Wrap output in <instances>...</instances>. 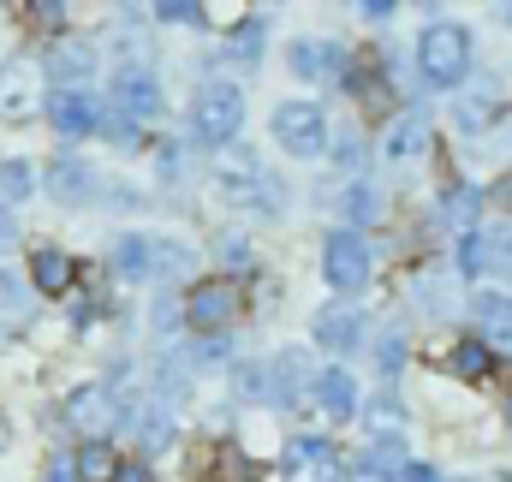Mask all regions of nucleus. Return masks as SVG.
<instances>
[{
	"instance_id": "obj_1",
	"label": "nucleus",
	"mask_w": 512,
	"mask_h": 482,
	"mask_svg": "<svg viewBox=\"0 0 512 482\" xmlns=\"http://www.w3.org/2000/svg\"><path fill=\"white\" fill-rule=\"evenodd\" d=\"M417 78L429 90H465L471 84V30L453 24V18L423 24V36H417Z\"/></svg>"
},
{
	"instance_id": "obj_2",
	"label": "nucleus",
	"mask_w": 512,
	"mask_h": 482,
	"mask_svg": "<svg viewBox=\"0 0 512 482\" xmlns=\"http://www.w3.org/2000/svg\"><path fill=\"white\" fill-rule=\"evenodd\" d=\"M239 131H245V90H239L233 78H209V84H197V102H191V143H203V149H227Z\"/></svg>"
},
{
	"instance_id": "obj_3",
	"label": "nucleus",
	"mask_w": 512,
	"mask_h": 482,
	"mask_svg": "<svg viewBox=\"0 0 512 482\" xmlns=\"http://www.w3.org/2000/svg\"><path fill=\"white\" fill-rule=\"evenodd\" d=\"M268 131H274V143H280L292 161H322V155L334 149V125H328V114H322V102H304V96L274 102Z\"/></svg>"
},
{
	"instance_id": "obj_4",
	"label": "nucleus",
	"mask_w": 512,
	"mask_h": 482,
	"mask_svg": "<svg viewBox=\"0 0 512 482\" xmlns=\"http://www.w3.org/2000/svg\"><path fill=\"white\" fill-rule=\"evenodd\" d=\"M215 191L233 203V209H262V215H280L286 209V185L274 173H262L256 155H233L215 167Z\"/></svg>"
},
{
	"instance_id": "obj_5",
	"label": "nucleus",
	"mask_w": 512,
	"mask_h": 482,
	"mask_svg": "<svg viewBox=\"0 0 512 482\" xmlns=\"http://www.w3.org/2000/svg\"><path fill=\"white\" fill-rule=\"evenodd\" d=\"M370 274H376V250H370V239H364V233L334 227V233L322 239V280H328L340 298L364 292V286H370Z\"/></svg>"
},
{
	"instance_id": "obj_6",
	"label": "nucleus",
	"mask_w": 512,
	"mask_h": 482,
	"mask_svg": "<svg viewBox=\"0 0 512 482\" xmlns=\"http://www.w3.org/2000/svg\"><path fill=\"white\" fill-rule=\"evenodd\" d=\"M233 316H239V286H233L227 274L191 280V292H185V322H191L203 340L227 334V328H233Z\"/></svg>"
},
{
	"instance_id": "obj_7",
	"label": "nucleus",
	"mask_w": 512,
	"mask_h": 482,
	"mask_svg": "<svg viewBox=\"0 0 512 482\" xmlns=\"http://www.w3.org/2000/svg\"><path fill=\"white\" fill-rule=\"evenodd\" d=\"M316 375L322 369H310V352L304 346H286L280 358H268V405H280V411H310V399H316Z\"/></svg>"
},
{
	"instance_id": "obj_8",
	"label": "nucleus",
	"mask_w": 512,
	"mask_h": 482,
	"mask_svg": "<svg viewBox=\"0 0 512 482\" xmlns=\"http://www.w3.org/2000/svg\"><path fill=\"white\" fill-rule=\"evenodd\" d=\"M108 102H114V114L131 125H149V120H161V84H155V72L149 66H120L114 78H108Z\"/></svg>"
},
{
	"instance_id": "obj_9",
	"label": "nucleus",
	"mask_w": 512,
	"mask_h": 482,
	"mask_svg": "<svg viewBox=\"0 0 512 482\" xmlns=\"http://www.w3.org/2000/svg\"><path fill=\"white\" fill-rule=\"evenodd\" d=\"M280 477L286 482H340V447L328 435H292L280 453Z\"/></svg>"
},
{
	"instance_id": "obj_10",
	"label": "nucleus",
	"mask_w": 512,
	"mask_h": 482,
	"mask_svg": "<svg viewBox=\"0 0 512 482\" xmlns=\"http://www.w3.org/2000/svg\"><path fill=\"white\" fill-rule=\"evenodd\" d=\"M42 114H48V125H54L60 137H102V125H108L96 90H48Z\"/></svg>"
},
{
	"instance_id": "obj_11",
	"label": "nucleus",
	"mask_w": 512,
	"mask_h": 482,
	"mask_svg": "<svg viewBox=\"0 0 512 482\" xmlns=\"http://www.w3.org/2000/svg\"><path fill=\"white\" fill-rule=\"evenodd\" d=\"M42 78H54V90H90V78H96V42L54 36L48 54H42Z\"/></svg>"
},
{
	"instance_id": "obj_12",
	"label": "nucleus",
	"mask_w": 512,
	"mask_h": 482,
	"mask_svg": "<svg viewBox=\"0 0 512 482\" xmlns=\"http://www.w3.org/2000/svg\"><path fill=\"white\" fill-rule=\"evenodd\" d=\"M286 72H292L298 84L346 78V48H340V42H316V36H298V42H286Z\"/></svg>"
},
{
	"instance_id": "obj_13",
	"label": "nucleus",
	"mask_w": 512,
	"mask_h": 482,
	"mask_svg": "<svg viewBox=\"0 0 512 482\" xmlns=\"http://www.w3.org/2000/svg\"><path fill=\"white\" fill-rule=\"evenodd\" d=\"M501 84L495 78H471L465 90H459V102H453V125H459V137H483L489 125L501 120Z\"/></svg>"
},
{
	"instance_id": "obj_14",
	"label": "nucleus",
	"mask_w": 512,
	"mask_h": 482,
	"mask_svg": "<svg viewBox=\"0 0 512 482\" xmlns=\"http://www.w3.org/2000/svg\"><path fill=\"white\" fill-rule=\"evenodd\" d=\"M36 102H48L36 66H30V60H6V66H0V120H12V125L36 120Z\"/></svg>"
},
{
	"instance_id": "obj_15",
	"label": "nucleus",
	"mask_w": 512,
	"mask_h": 482,
	"mask_svg": "<svg viewBox=\"0 0 512 482\" xmlns=\"http://www.w3.org/2000/svg\"><path fill=\"white\" fill-rule=\"evenodd\" d=\"M310 340H316L322 352H334V358H352V352L364 346V316H358L352 304H328V310H316Z\"/></svg>"
},
{
	"instance_id": "obj_16",
	"label": "nucleus",
	"mask_w": 512,
	"mask_h": 482,
	"mask_svg": "<svg viewBox=\"0 0 512 482\" xmlns=\"http://www.w3.org/2000/svg\"><path fill=\"white\" fill-rule=\"evenodd\" d=\"M310 405H316L328 423H352V417L364 411V387H358V375H352V369H340V363H334V369H322V375H316V399H310Z\"/></svg>"
},
{
	"instance_id": "obj_17",
	"label": "nucleus",
	"mask_w": 512,
	"mask_h": 482,
	"mask_svg": "<svg viewBox=\"0 0 512 482\" xmlns=\"http://www.w3.org/2000/svg\"><path fill=\"white\" fill-rule=\"evenodd\" d=\"M42 185H48V197H54V203L78 209V203H90V197H96V185H102V179H96V167H90L84 155H60V161L42 173Z\"/></svg>"
},
{
	"instance_id": "obj_18",
	"label": "nucleus",
	"mask_w": 512,
	"mask_h": 482,
	"mask_svg": "<svg viewBox=\"0 0 512 482\" xmlns=\"http://www.w3.org/2000/svg\"><path fill=\"white\" fill-rule=\"evenodd\" d=\"M382 155L393 167L423 161V155H429V114H423V108H405V114L382 131Z\"/></svg>"
},
{
	"instance_id": "obj_19",
	"label": "nucleus",
	"mask_w": 512,
	"mask_h": 482,
	"mask_svg": "<svg viewBox=\"0 0 512 482\" xmlns=\"http://www.w3.org/2000/svg\"><path fill=\"white\" fill-rule=\"evenodd\" d=\"M108 268H114V280H126V286L155 280V233H120V239L108 244Z\"/></svg>"
},
{
	"instance_id": "obj_20",
	"label": "nucleus",
	"mask_w": 512,
	"mask_h": 482,
	"mask_svg": "<svg viewBox=\"0 0 512 482\" xmlns=\"http://www.w3.org/2000/svg\"><path fill=\"white\" fill-rule=\"evenodd\" d=\"M483 203H489V191L483 185H471V179H453L447 191H441V221L465 239V233H483Z\"/></svg>"
},
{
	"instance_id": "obj_21",
	"label": "nucleus",
	"mask_w": 512,
	"mask_h": 482,
	"mask_svg": "<svg viewBox=\"0 0 512 482\" xmlns=\"http://www.w3.org/2000/svg\"><path fill=\"white\" fill-rule=\"evenodd\" d=\"M108 411H120V405H114V381H84V387L66 399V423L84 429V435H102V429H108Z\"/></svg>"
},
{
	"instance_id": "obj_22",
	"label": "nucleus",
	"mask_w": 512,
	"mask_h": 482,
	"mask_svg": "<svg viewBox=\"0 0 512 482\" xmlns=\"http://www.w3.org/2000/svg\"><path fill=\"white\" fill-rule=\"evenodd\" d=\"M471 322H477V340L512 352V292H477L471 298Z\"/></svg>"
},
{
	"instance_id": "obj_23",
	"label": "nucleus",
	"mask_w": 512,
	"mask_h": 482,
	"mask_svg": "<svg viewBox=\"0 0 512 482\" xmlns=\"http://www.w3.org/2000/svg\"><path fill=\"white\" fill-rule=\"evenodd\" d=\"M72 280H78V262H72L66 250L42 244V250L30 256V286H36L42 298H66V292H72Z\"/></svg>"
},
{
	"instance_id": "obj_24",
	"label": "nucleus",
	"mask_w": 512,
	"mask_h": 482,
	"mask_svg": "<svg viewBox=\"0 0 512 482\" xmlns=\"http://www.w3.org/2000/svg\"><path fill=\"white\" fill-rule=\"evenodd\" d=\"M126 423L137 429V459H155V453L173 441V411L155 405V399H149L143 411H126Z\"/></svg>"
},
{
	"instance_id": "obj_25",
	"label": "nucleus",
	"mask_w": 512,
	"mask_h": 482,
	"mask_svg": "<svg viewBox=\"0 0 512 482\" xmlns=\"http://www.w3.org/2000/svg\"><path fill=\"white\" fill-rule=\"evenodd\" d=\"M447 369H453V375H465V381H489V375H495V346H489V340H477V334H465V340L447 352Z\"/></svg>"
},
{
	"instance_id": "obj_26",
	"label": "nucleus",
	"mask_w": 512,
	"mask_h": 482,
	"mask_svg": "<svg viewBox=\"0 0 512 482\" xmlns=\"http://www.w3.org/2000/svg\"><path fill=\"white\" fill-rule=\"evenodd\" d=\"M262 42H268V18H262V12H251V18H239V24L227 30V60L256 66V60H262Z\"/></svg>"
},
{
	"instance_id": "obj_27",
	"label": "nucleus",
	"mask_w": 512,
	"mask_h": 482,
	"mask_svg": "<svg viewBox=\"0 0 512 482\" xmlns=\"http://www.w3.org/2000/svg\"><path fill=\"white\" fill-rule=\"evenodd\" d=\"M495 262H489V233H465L459 239V250H453V274L459 280H483Z\"/></svg>"
},
{
	"instance_id": "obj_28",
	"label": "nucleus",
	"mask_w": 512,
	"mask_h": 482,
	"mask_svg": "<svg viewBox=\"0 0 512 482\" xmlns=\"http://www.w3.org/2000/svg\"><path fill=\"white\" fill-rule=\"evenodd\" d=\"M340 215H346V221H358V227H364V221H376V215H382V191H376L370 179H352V185H346V197H340Z\"/></svg>"
},
{
	"instance_id": "obj_29",
	"label": "nucleus",
	"mask_w": 512,
	"mask_h": 482,
	"mask_svg": "<svg viewBox=\"0 0 512 482\" xmlns=\"http://www.w3.org/2000/svg\"><path fill=\"white\" fill-rule=\"evenodd\" d=\"M364 423H370V441H405V411H399V399H376Z\"/></svg>"
},
{
	"instance_id": "obj_30",
	"label": "nucleus",
	"mask_w": 512,
	"mask_h": 482,
	"mask_svg": "<svg viewBox=\"0 0 512 482\" xmlns=\"http://www.w3.org/2000/svg\"><path fill=\"white\" fill-rule=\"evenodd\" d=\"M36 191V167L30 161H0V203H24Z\"/></svg>"
},
{
	"instance_id": "obj_31",
	"label": "nucleus",
	"mask_w": 512,
	"mask_h": 482,
	"mask_svg": "<svg viewBox=\"0 0 512 482\" xmlns=\"http://www.w3.org/2000/svg\"><path fill=\"white\" fill-rule=\"evenodd\" d=\"M185 393H191V375L185 369H173V363H155V405H185Z\"/></svg>"
},
{
	"instance_id": "obj_32",
	"label": "nucleus",
	"mask_w": 512,
	"mask_h": 482,
	"mask_svg": "<svg viewBox=\"0 0 512 482\" xmlns=\"http://www.w3.org/2000/svg\"><path fill=\"white\" fill-rule=\"evenodd\" d=\"M114 465H120V459H114L102 441H90V447L78 453V482H114Z\"/></svg>"
},
{
	"instance_id": "obj_33",
	"label": "nucleus",
	"mask_w": 512,
	"mask_h": 482,
	"mask_svg": "<svg viewBox=\"0 0 512 482\" xmlns=\"http://www.w3.org/2000/svg\"><path fill=\"white\" fill-rule=\"evenodd\" d=\"M399 369H405V334L393 328V334H382V340H376V375L393 387V381H399Z\"/></svg>"
},
{
	"instance_id": "obj_34",
	"label": "nucleus",
	"mask_w": 512,
	"mask_h": 482,
	"mask_svg": "<svg viewBox=\"0 0 512 482\" xmlns=\"http://www.w3.org/2000/svg\"><path fill=\"white\" fill-rule=\"evenodd\" d=\"M155 18H161V24H185V30H203V24H209V12H203L197 0H167V6H155Z\"/></svg>"
},
{
	"instance_id": "obj_35",
	"label": "nucleus",
	"mask_w": 512,
	"mask_h": 482,
	"mask_svg": "<svg viewBox=\"0 0 512 482\" xmlns=\"http://www.w3.org/2000/svg\"><path fill=\"white\" fill-rule=\"evenodd\" d=\"M417 304L435 310V316H447V310H453V292H447L441 280H423V286H417Z\"/></svg>"
},
{
	"instance_id": "obj_36",
	"label": "nucleus",
	"mask_w": 512,
	"mask_h": 482,
	"mask_svg": "<svg viewBox=\"0 0 512 482\" xmlns=\"http://www.w3.org/2000/svg\"><path fill=\"white\" fill-rule=\"evenodd\" d=\"M239 393L268 399V363H239Z\"/></svg>"
},
{
	"instance_id": "obj_37",
	"label": "nucleus",
	"mask_w": 512,
	"mask_h": 482,
	"mask_svg": "<svg viewBox=\"0 0 512 482\" xmlns=\"http://www.w3.org/2000/svg\"><path fill=\"white\" fill-rule=\"evenodd\" d=\"M42 482H78V453H54L48 471H42Z\"/></svg>"
},
{
	"instance_id": "obj_38",
	"label": "nucleus",
	"mask_w": 512,
	"mask_h": 482,
	"mask_svg": "<svg viewBox=\"0 0 512 482\" xmlns=\"http://www.w3.org/2000/svg\"><path fill=\"white\" fill-rule=\"evenodd\" d=\"M114 482H155V471H149V459H137V453H131V459L114 465Z\"/></svg>"
},
{
	"instance_id": "obj_39",
	"label": "nucleus",
	"mask_w": 512,
	"mask_h": 482,
	"mask_svg": "<svg viewBox=\"0 0 512 482\" xmlns=\"http://www.w3.org/2000/svg\"><path fill=\"white\" fill-rule=\"evenodd\" d=\"M215 256H221V262H251V244L239 239V233H221V239H215Z\"/></svg>"
},
{
	"instance_id": "obj_40",
	"label": "nucleus",
	"mask_w": 512,
	"mask_h": 482,
	"mask_svg": "<svg viewBox=\"0 0 512 482\" xmlns=\"http://www.w3.org/2000/svg\"><path fill=\"white\" fill-rule=\"evenodd\" d=\"M346 482H399V477H387L382 465H370V459H358V465L346 471Z\"/></svg>"
},
{
	"instance_id": "obj_41",
	"label": "nucleus",
	"mask_w": 512,
	"mask_h": 482,
	"mask_svg": "<svg viewBox=\"0 0 512 482\" xmlns=\"http://www.w3.org/2000/svg\"><path fill=\"white\" fill-rule=\"evenodd\" d=\"M358 18H364V24H387V18H393V0H364Z\"/></svg>"
},
{
	"instance_id": "obj_42",
	"label": "nucleus",
	"mask_w": 512,
	"mask_h": 482,
	"mask_svg": "<svg viewBox=\"0 0 512 482\" xmlns=\"http://www.w3.org/2000/svg\"><path fill=\"white\" fill-rule=\"evenodd\" d=\"M30 18H36V24H66V6H54V0H42V6H30Z\"/></svg>"
},
{
	"instance_id": "obj_43",
	"label": "nucleus",
	"mask_w": 512,
	"mask_h": 482,
	"mask_svg": "<svg viewBox=\"0 0 512 482\" xmlns=\"http://www.w3.org/2000/svg\"><path fill=\"white\" fill-rule=\"evenodd\" d=\"M18 244V221H12V209L0 203V250H12Z\"/></svg>"
},
{
	"instance_id": "obj_44",
	"label": "nucleus",
	"mask_w": 512,
	"mask_h": 482,
	"mask_svg": "<svg viewBox=\"0 0 512 482\" xmlns=\"http://www.w3.org/2000/svg\"><path fill=\"white\" fill-rule=\"evenodd\" d=\"M405 482H441V477H435V465H423V459H411V465H405Z\"/></svg>"
},
{
	"instance_id": "obj_45",
	"label": "nucleus",
	"mask_w": 512,
	"mask_h": 482,
	"mask_svg": "<svg viewBox=\"0 0 512 482\" xmlns=\"http://www.w3.org/2000/svg\"><path fill=\"white\" fill-rule=\"evenodd\" d=\"M459 482H501V477H459Z\"/></svg>"
},
{
	"instance_id": "obj_46",
	"label": "nucleus",
	"mask_w": 512,
	"mask_h": 482,
	"mask_svg": "<svg viewBox=\"0 0 512 482\" xmlns=\"http://www.w3.org/2000/svg\"><path fill=\"white\" fill-rule=\"evenodd\" d=\"M501 24H512V6H501Z\"/></svg>"
},
{
	"instance_id": "obj_47",
	"label": "nucleus",
	"mask_w": 512,
	"mask_h": 482,
	"mask_svg": "<svg viewBox=\"0 0 512 482\" xmlns=\"http://www.w3.org/2000/svg\"><path fill=\"white\" fill-rule=\"evenodd\" d=\"M501 197H507V203H512V179H507V185H501Z\"/></svg>"
},
{
	"instance_id": "obj_48",
	"label": "nucleus",
	"mask_w": 512,
	"mask_h": 482,
	"mask_svg": "<svg viewBox=\"0 0 512 482\" xmlns=\"http://www.w3.org/2000/svg\"><path fill=\"white\" fill-rule=\"evenodd\" d=\"M507 423H512V399H507Z\"/></svg>"
}]
</instances>
